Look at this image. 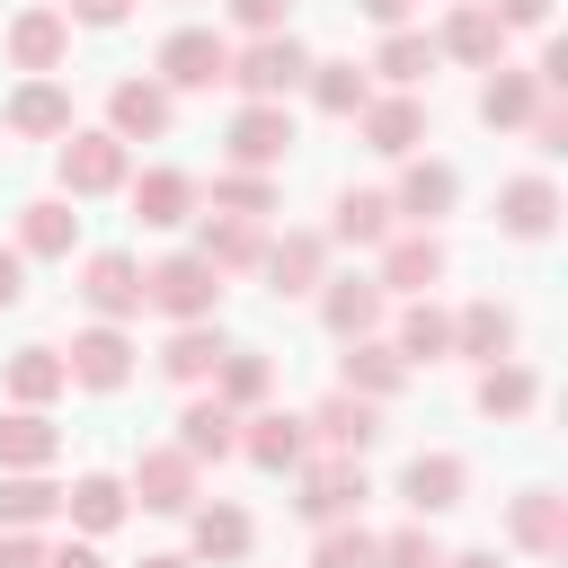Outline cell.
Segmentation results:
<instances>
[{"label": "cell", "mask_w": 568, "mask_h": 568, "mask_svg": "<svg viewBox=\"0 0 568 568\" xmlns=\"http://www.w3.org/2000/svg\"><path fill=\"white\" fill-rule=\"evenodd\" d=\"M373 71H382L390 89H417V80L435 71V36H417V27H390V36H382V53H373Z\"/></svg>", "instance_id": "ab89813d"}, {"label": "cell", "mask_w": 568, "mask_h": 568, "mask_svg": "<svg viewBox=\"0 0 568 568\" xmlns=\"http://www.w3.org/2000/svg\"><path fill=\"white\" fill-rule=\"evenodd\" d=\"M382 311H390V293H382L373 275H328V284H320V320H328V337H346V346L373 337Z\"/></svg>", "instance_id": "8fae6325"}, {"label": "cell", "mask_w": 568, "mask_h": 568, "mask_svg": "<svg viewBox=\"0 0 568 568\" xmlns=\"http://www.w3.org/2000/svg\"><path fill=\"white\" fill-rule=\"evenodd\" d=\"M124 497H142V515H186V506H195V462H186L178 444H160V453L133 462V488H124Z\"/></svg>", "instance_id": "4fadbf2b"}, {"label": "cell", "mask_w": 568, "mask_h": 568, "mask_svg": "<svg viewBox=\"0 0 568 568\" xmlns=\"http://www.w3.org/2000/svg\"><path fill=\"white\" fill-rule=\"evenodd\" d=\"M266 382H275V373H266V355H248V346H231V355L213 364V399H222L231 417H240V408H257V399H266Z\"/></svg>", "instance_id": "60d3db41"}, {"label": "cell", "mask_w": 568, "mask_h": 568, "mask_svg": "<svg viewBox=\"0 0 568 568\" xmlns=\"http://www.w3.org/2000/svg\"><path fill=\"white\" fill-rule=\"evenodd\" d=\"M373 568H444V541L426 524H399V532H382V559Z\"/></svg>", "instance_id": "f6af8a7d"}, {"label": "cell", "mask_w": 568, "mask_h": 568, "mask_svg": "<svg viewBox=\"0 0 568 568\" xmlns=\"http://www.w3.org/2000/svg\"><path fill=\"white\" fill-rule=\"evenodd\" d=\"M62 53H71V18L62 9H18L9 18V62L18 71H62Z\"/></svg>", "instance_id": "ffe728a7"}, {"label": "cell", "mask_w": 568, "mask_h": 568, "mask_svg": "<svg viewBox=\"0 0 568 568\" xmlns=\"http://www.w3.org/2000/svg\"><path fill=\"white\" fill-rule=\"evenodd\" d=\"M186 515H195V541H186V559H213V568L248 559V515H240V506H186Z\"/></svg>", "instance_id": "d590c367"}, {"label": "cell", "mask_w": 568, "mask_h": 568, "mask_svg": "<svg viewBox=\"0 0 568 568\" xmlns=\"http://www.w3.org/2000/svg\"><path fill=\"white\" fill-rule=\"evenodd\" d=\"M399 382H408V364H399L382 337H355V346H346V364H337V390H346V399H373V408H382Z\"/></svg>", "instance_id": "cb8c5ba5"}, {"label": "cell", "mask_w": 568, "mask_h": 568, "mask_svg": "<svg viewBox=\"0 0 568 568\" xmlns=\"http://www.w3.org/2000/svg\"><path fill=\"white\" fill-rule=\"evenodd\" d=\"M62 18H80V27H124V18H133V0H71Z\"/></svg>", "instance_id": "681fc988"}, {"label": "cell", "mask_w": 568, "mask_h": 568, "mask_svg": "<svg viewBox=\"0 0 568 568\" xmlns=\"http://www.w3.org/2000/svg\"><path fill=\"white\" fill-rule=\"evenodd\" d=\"M0 568H44V541L36 532H0Z\"/></svg>", "instance_id": "f907efd6"}, {"label": "cell", "mask_w": 568, "mask_h": 568, "mask_svg": "<svg viewBox=\"0 0 568 568\" xmlns=\"http://www.w3.org/2000/svg\"><path fill=\"white\" fill-rule=\"evenodd\" d=\"M524 133H532V151H550V160H559V151H568V106H559V98H541Z\"/></svg>", "instance_id": "bcb514c9"}, {"label": "cell", "mask_w": 568, "mask_h": 568, "mask_svg": "<svg viewBox=\"0 0 568 568\" xmlns=\"http://www.w3.org/2000/svg\"><path fill=\"white\" fill-rule=\"evenodd\" d=\"M62 515V488L44 470H0V532H36Z\"/></svg>", "instance_id": "f1b7e54d"}, {"label": "cell", "mask_w": 568, "mask_h": 568, "mask_svg": "<svg viewBox=\"0 0 568 568\" xmlns=\"http://www.w3.org/2000/svg\"><path fill=\"white\" fill-rule=\"evenodd\" d=\"M444 568H497V550H444Z\"/></svg>", "instance_id": "11a10c76"}, {"label": "cell", "mask_w": 568, "mask_h": 568, "mask_svg": "<svg viewBox=\"0 0 568 568\" xmlns=\"http://www.w3.org/2000/svg\"><path fill=\"white\" fill-rule=\"evenodd\" d=\"M364 142L382 151V160H417V142H426V106L408 98V89H390V98H364Z\"/></svg>", "instance_id": "9a60e30c"}, {"label": "cell", "mask_w": 568, "mask_h": 568, "mask_svg": "<svg viewBox=\"0 0 568 568\" xmlns=\"http://www.w3.org/2000/svg\"><path fill=\"white\" fill-rule=\"evenodd\" d=\"M124 506H133V497H124V479H106V470H80V479L62 488V515H71L89 541H98V532H115V524H124Z\"/></svg>", "instance_id": "83f0119b"}, {"label": "cell", "mask_w": 568, "mask_h": 568, "mask_svg": "<svg viewBox=\"0 0 568 568\" xmlns=\"http://www.w3.org/2000/svg\"><path fill=\"white\" fill-rule=\"evenodd\" d=\"M302 435H311V444H328V453H346V462H364V444L382 435V408H373V399H346V390H328V399L302 417Z\"/></svg>", "instance_id": "7c38bea8"}, {"label": "cell", "mask_w": 568, "mask_h": 568, "mask_svg": "<svg viewBox=\"0 0 568 568\" xmlns=\"http://www.w3.org/2000/svg\"><path fill=\"white\" fill-rule=\"evenodd\" d=\"M453 195H462V178H453L444 160H408V169H399V186H390V222L408 213V222L426 231L435 213H453Z\"/></svg>", "instance_id": "44dd1931"}, {"label": "cell", "mask_w": 568, "mask_h": 568, "mask_svg": "<svg viewBox=\"0 0 568 568\" xmlns=\"http://www.w3.org/2000/svg\"><path fill=\"white\" fill-rule=\"evenodd\" d=\"M133 213H142L151 231H178V222L195 213V178H186V169H142V178H133Z\"/></svg>", "instance_id": "f546056e"}, {"label": "cell", "mask_w": 568, "mask_h": 568, "mask_svg": "<svg viewBox=\"0 0 568 568\" xmlns=\"http://www.w3.org/2000/svg\"><path fill=\"white\" fill-rule=\"evenodd\" d=\"M435 53H453V62H470V71H497V53H506V27L488 18V0H462V9L444 18Z\"/></svg>", "instance_id": "d6986e66"}, {"label": "cell", "mask_w": 568, "mask_h": 568, "mask_svg": "<svg viewBox=\"0 0 568 568\" xmlns=\"http://www.w3.org/2000/svg\"><path fill=\"white\" fill-rule=\"evenodd\" d=\"M142 568H195V559H186V550H151Z\"/></svg>", "instance_id": "9f6ffc18"}, {"label": "cell", "mask_w": 568, "mask_h": 568, "mask_svg": "<svg viewBox=\"0 0 568 568\" xmlns=\"http://www.w3.org/2000/svg\"><path fill=\"white\" fill-rule=\"evenodd\" d=\"M302 71H311V53H302L293 36H248V44L231 53V89H240L248 106H284V89H302Z\"/></svg>", "instance_id": "7a4b0ae2"}, {"label": "cell", "mask_w": 568, "mask_h": 568, "mask_svg": "<svg viewBox=\"0 0 568 568\" xmlns=\"http://www.w3.org/2000/svg\"><path fill=\"white\" fill-rule=\"evenodd\" d=\"M222 151H231V169H257V178H266V169L293 151V115H284V106H240L231 133H222Z\"/></svg>", "instance_id": "ba28073f"}, {"label": "cell", "mask_w": 568, "mask_h": 568, "mask_svg": "<svg viewBox=\"0 0 568 568\" xmlns=\"http://www.w3.org/2000/svg\"><path fill=\"white\" fill-rule=\"evenodd\" d=\"M195 257H204L213 275H248V266L266 257V231H257V222H231V213H213V222H204V240H195Z\"/></svg>", "instance_id": "4dcf8cb0"}, {"label": "cell", "mask_w": 568, "mask_h": 568, "mask_svg": "<svg viewBox=\"0 0 568 568\" xmlns=\"http://www.w3.org/2000/svg\"><path fill=\"white\" fill-rule=\"evenodd\" d=\"M453 355H479V364H515V311L506 302H470L453 320Z\"/></svg>", "instance_id": "4316f807"}, {"label": "cell", "mask_w": 568, "mask_h": 568, "mask_svg": "<svg viewBox=\"0 0 568 568\" xmlns=\"http://www.w3.org/2000/svg\"><path fill=\"white\" fill-rule=\"evenodd\" d=\"M284 9H293V0H231V18H240L248 36H284Z\"/></svg>", "instance_id": "7dc6e473"}, {"label": "cell", "mask_w": 568, "mask_h": 568, "mask_svg": "<svg viewBox=\"0 0 568 568\" xmlns=\"http://www.w3.org/2000/svg\"><path fill=\"white\" fill-rule=\"evenodd\" d=\"M364 497H373V488H364V462H346V453H328V462H302V497H293V506H302L320 532H328V524H346Z\"/></svg>", "instance_id": "277c9868"}, {"label": "cell", "mask_w": 568, "mask_h": 568, "mask_svg": "<svg viewBox=\"0 0 568 568\" xmlns=\"http://www.w3.org/2000/svg\"><path fill=\"white\" fill-rule=\"evenodd\" d=\"M506 532H515V550L559 559V550H568V497H559V488H524V497L506 506Z\"/></svg>", "instance_id": "e0dca14e"}, {"label": "cell", "mask_w": 568, "mask_h": 568, "mask_svg": "<svg viewBox=\"0 0 568 568\" xmlns=\"http://www.w3.org/2000/svg\"><path fill=\"white\" fill-rule=\"evenodd\" d=\"M240 453H248L257 470H302V462H311V435H302V417L257 408V417H240Z\"/></svg>", "instance_id": "ac0fdd59"}, {"label": "cell", "mask_w": 568, "mask_h": 568, "mask_svg": "<svg viewBox=\"0 0 568 568\" xmlns=\"http://www.w3.org/2000/svg\"><path fill=\"white\" fill-rule=\"evenodd\" d=\"M532 399H541L532 364H479V408H488V417H524Z\"/></svg>", "instance_id": "7bdbcfd3"}, {"label": "cell", "mask_w": 568, "mask_h": 568, "mask_svg": "<svg viewBox=\"0 0 568 568\" xmlns=\"http://www.w3.org/2000/svg\"><path fill=\"white\" fill-rule=\"evenodd\" d=\"M62 373H71L80 390H124V382H133V337H124L115 320H98V328H80V337H71Z\"/></svg>", "instance_id": "5b68a950"}, {"label": "cell", "mask_w": 568, "mask_h": 568, "mask_svg": "<svg viewBox=\"0 0 568 568\" xmlns=\"http://www.w3.org/2000/svg\"><path fill=\"white\" fill-rule=\"evenodd\" d=\"M53 178H62V195H115V186H124V142H115L106 124H98V133H62Z\"/></svg>", "instance_id": "3957f363"}, {"label": "cell", "mask_w": 568, "mask_h": 568, "mask_svg": "<svg viewBox=\"0 0 568 568\" xmlns=\"http://www.w3.org/2000/svg\"><path fill=\"white\" fill-rule=\"evenodd\" d=\"M169 115H178V98H169L160 80H115V89H106V133H115V142H160Z\"/></svg>", "instance_id": "52a82bcc"}, {"label": "cell", "mask_w": 568, "mask_h": 568, "mask_svg": "<svg viewBox=\"0 0 568 568\" xmlns=\"http://www.w3.org/2000/svg\"><path fill=\"white\" fill-rule=\"evenodd\" d=\"M18 293H27V257H18V248H0V311H9Z\"/></svg>", "instance_id": "f5cc1de1"}, {"label": "cell", "mask_w": 568, "mask_h": 568, "mask_svg": "<svg viewBox=\"0 0 568 568\" xmlns=\"http://www.w3.org/2000/svg\"><path fill=\"white\" fill-rule=\"evenodd\" d=\"M320 240H337V248H382V240H390V195H373V186H346Z\"/></svg>", "instance_id": "d4e9b609"}, {"label": "cell", "mask_w": 568, "mask_h": 568, "mask_svg": "<svg viewBox=\"0 0 568 568\" xmlns=\"http://www.w3.org/2000/svg\"><path fill=\"white\" fill-rule=\"evenodd\" d=\"M302 89H311V106H320V115H364V98H373V80H364L355 62H311V71H302Z\"/></svg>", "instance_id": "f35d334b"}, {"label": "cell", "mask_w": 568, "mask_h": 568, "mask_svg": "<svg viewBox=\"0 0 568 568\" xmlns=\"http://www.w3.org/2000/svg\"><path fill=\"white\" fill-rule=\"evenodd\" d=\"M53 390H71L62 346H18V355H9V399H18V408H44Z\"/></svg>", "instance_id": "74e56055"}, {"label": "cell", "mask_w": 568, "mask_h": 568, "mask_svg": "<svg viewBox=\"0 0 568 568\" xmlns=\"http://www.w3.org/2000/svg\"><path fill=\"white\" fill-rule=\"evenodd\" d=\"M408 9H417V0H364V18H373V27H399Z\"/></svg>", "instance_id": "db71d44e"}, {"label": "cell", "mask_w": 568, "mask_h": 568, "mask_svg": "<svg viewBox=\"0 0 568 568\" xmlns=\"http://www.w3.org/2000/svg\"><path fill=\"white\" fill-rule=\"evenodd\" d=\"M9 133H27V142H53V133H71V89H53V80H27V89L9 98Z\"/></svg>", "instance_id": "836d02e7"}, {"label": "cell", "mask_w": 568, "mask_h": 568, "mask_svg": "<svg viewBox=\"0 0 568 568\" xmlns=\"http://www.w3.org/2000/svg\"><path fill=\"white\" fill-rule=\"evenodd\" d=\"M532 106H541V80L532 71H488V89H479V124H497V133H515V124H532Z\"/></svg>", "instance_id": "d6a6232c"}, {"label": "cell", "mask_w": 568, "mask_h": 568, "mask_svg": "<svg viewBox=\"0 0 568 568\" xmlns=\"http://www.w3.org/2000/svg\"><path fill=\"white\" fill-rule=\"evenodd\" d=\"M488 18L515 36V27H550V0H488Z\"/></svg>", "instance_id": "c3c4849f"}, {"label": "cell", "mask_w": 568, "mask_h": 568, "mask_svg": "<svg viewBox=\"0 0 568 568\" xmlns=\"http://www.w3.org/2000/svg\"><path fill=\"white\" fill-rule=\"evenodd\" d=\"M373 559H382V541H373L364 524H328L320 550H311V568H373Z\"/></svg>", "instance_id": "ee69618b"}, {"label": "cell", "mask_w": 568, "mask_h": 568, "mask_svg": "<svg viewBox=\"0 0 568 568\" xmlns=\"http://www.w3.org/2000/svg\"><path fill=\"white\" fill-rule=\"evenodd\" d=\"M550 222H559V186L550 178H506L497 186V231L506 240H550Z\"/></svg>", "instance_id": "7402d4cb"}, {"label": "cell", "mask_w": 568, "mask_h": 568, "mask_svg": "<svg viewBox=\"0 0 568 568\" xmlns=\"http://www.w3.org/2000/svg\"><path fill=\"white\" fill-rule=\"evenodd\" d=\"M213 80H231V44L213 27H178L160 44V89H213Z\"/></svg>", "instance_id": "8992f818"}, {"label": "cell", "mask_w": 568, "mask_h": 568, "mask_svg": "<svg viewBox=\"0 0 568 568\" xmlns=\"http://www.w3.org/2000/svg\"><path fill=\"white\" fill-rule=\"evenodd\" d=\"M44 568H106V559H98V541H62V550H44Z\"/></svg>", "instance_id": "816d5d0a"}, {"label": "cell", "mask_w": 568, "mask_h": 568, "mask_svg": "<svg viewBox=\"0 0 568 568\" xmlns=\"http://www.w3.org/2000/svg\"><path fill=\"white\" fill-rule=\"evenodd\" d=\"M231 346H222V328L213 320H186V328H169V346H160V373L169 382H213V364H222Z\"/></svg>", "instance_id": "1f68e13d"}, {"label": "cell", "mask_w": 568, "mask_h": 568, "mask_svg": "<svg viewBox=\"0 0 568 568\" xmlns=\"http://www.w3.org/2000/svg\"><path fill=\"white\" fill-rule=\"evenodd\" d=\"M373 284H382V293H417V302H426V293L444 284V240H435V231L382 240V275H373Z\"/></svg>", "instance_id": "2e32d148"}, {"label": "cell", "mask_w": 568, "mask_h": 568, "mask_svg": "<svg viewBox=\"0 0 568 568\" xmlns=\"http://www.w3.org/2000/svg\"><path fill=\"white\" fill-rule=\"evenodd\" d=\"M178 453H186L195 470H204V462H231V453H240V417H231L222 399H186V408H178Z\"/></svg>", "instance_id": "603a6c76"}, {"label": "cell", "mask_w": 568, "mask_h": 568, "mask_svg": "<svg viewBox=\"0 0 568 568\" xmlns=\"http://www.w3.org/2000/svg\"><path fill=\"white\" fill-rule=\"evenodd\" d=\"M390 355H399V364H444V355H453V320H444L435 302H408L399 328H390Z\"/></svg>", "instance_id": "e575fe53"}, {"label": "cell", "mask_w": 568, "mask_h": 568, "mask_svg": "<svg viewBox=\"0 0 568 568\" xmlns=\"http://www.w3.org/2000/svg\"><path fill=\"white\" fill-rule=\"evenodd\" d=\"M80 302H89L98 320H115V328H124V320L142 311V266H133L124 248H98V257L80 266Z\"/></svg>", "instance_id": "30bf717a"}, {"label": "cell", "mask_w": 568, "mask_h": 568, "mask_svg": "<svg viewBox=\"0 0 568 568\" xmlns=\"http://www.w3.org/2000/svg\"><path fill=\"white\" fill-rule=\"evenodd\" d=\"M257 275H266V293H320L328 284V240L320 231H284V240H266Z\"/></svg>", "instance_id": "9c48e42d"}, {"label": "cell", "mask_w": 568, "mask_h": 568, "mask_svg": "<svg viewBox=\"0 0 568 568\" xmlns=\"http://www.w3.org/2000/svg\"><path fill=\"white\" fill-rule=\"evenodd\" d=\"M53 444H62V435H53L44 408H9V417H0V470H44Z\"/></svg>", "instance_id": "8d00e7d4"}, {"label": "cell", "mask_w": 568, "mask_h": 568, "mask_svg": "<svg viewBox=\"0 0 568 568\" xmlns=\"http://www.w3.org/2000/svg\"><path fill=\"white\" fill-rule=\"evenodd\" d=\"M142 302L160 311V320H213L222 311V275L195 257V248H178V257H160V266H142Z\"/></svg>", "instance_id": "6da1fadb"}, {"label": "cell", "mask_w": 568, "mask_h": 568, "mask_svg": "<svg viewBox=\"0 0 568 568\" xmlns=\"http://www.w3.org/2000/svg\"><path fill=\"white\" fill-rule=\"evenodd\" d=\"M213 213H231V222H266V213H275V178H257V169H222V178H213Z\"/></svg>", "instance_id": "b9f144b4"}, {"label": "cell", "mask_w": 568, "mask_h": 568, "mask_svg": "<svg viewBox=\"0 0 568 568\" xmlns=\"http://www.w3.org/2000/svg\"><path fill=\"white\" fill-rule=\"evenodd\" d=\"M71 240H80L71 195H36V204L18 213V257H71Z\"/></svg>", "instance_id": "484cf974"}, {"label": "cell", "mask_w": 568, "mask_h": 568, "mask_svg": "<svg viewBox=\"0 0 568 568\" xmlns=\"http://www.w3.org/2000/svg\"><path fill=\"white\" fill-rule=\"evenodd\" d=\"M462 488H470V462H462V453H417V462L399 470V497H408L417 524H426V515H453Z\"/></svg>", "instance_id": "5bb4252c"}]
</instances>
